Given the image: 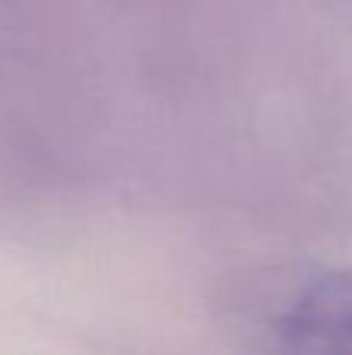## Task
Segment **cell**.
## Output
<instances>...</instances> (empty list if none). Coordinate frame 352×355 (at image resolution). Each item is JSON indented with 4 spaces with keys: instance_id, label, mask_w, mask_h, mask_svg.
Instances as JSON below:
<instances>
[{
    "instance_id": "obj_1",
    "label": "cell",
    "mask_w": 352,
    "mask_h": 355,
    "mask_svg": "<svg viewBox=\"0 0 352 355\" xmlns=\"http://www.w3.org/2000/svg\"><path fill=\"white\" fill-rule=\"evenodd\" d=\"M265 334L287 349L352 352V275L315 271L272 302Z\"/></svg>"
}]
</instances>
